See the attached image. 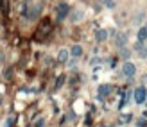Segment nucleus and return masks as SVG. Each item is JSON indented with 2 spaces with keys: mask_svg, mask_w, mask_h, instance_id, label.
<instances>
[{
  "mask_svg": "<svg viewBox=\"0 0 147 127\" xmlns=\"http://www.w3.org/2000/svg\"><path fill=\"white\" fill-rule=\"evenodd\" d=\"M145 99H147V89L144 86H138L135 89V102L136 104H142V102H145Z\"/></svg>",
  "mask_w": 147,
  "mask_h": 127,
  "instance_id": "nucleus-1",
  "label": "nucleus"
},
{
  "mask_svg": "<svg viewBox=\"0 0 147 127\" xmlns=\"http://www.w3.org/2000/svg\"><path fill=\"white\" fill-rule=\"evenodd\" d=\"M122 73H124V75H126V77H133L135 75V73H136V66L133 65V63H129V61H126V63H124L122 65Z\"/></svg>",
  "mask_w": 147,
  "mask_h": 127,
  "instance_id": "nucleus-2",
  "label": "nucleus"
},
{
  "mask_svg": "<svg viewBox=\"0 0 147 127\" xmlns=\"http://www.w3.org/2000/svg\"><path fill=\"white\" fill-rule=\"evenodd\" d=\"M56 13H57V20H65L67 18V14L70 13V7H68V4H65V2H61L59 5H57V9H56Z\"/></svg>",
  "mask_w": 147,
  "mask_h": 127,
  "instance_id": "nucleus-3",
  "label": "nucleus"
},
{
  "mask_svg": "<svg viewBox=\"0 0 147 127\" xmlns=\"http://www.w3.org/2000/svg\"><path fill=\"white\" fill-rule=\"evenodd\" d=\"M40 11H41V7H40V5H27V11H25L24 14H25L29 20H34V18H38Z\"/></svg>",
  "mask_w": 147,
  "mask_h": 127,
  "instance_id": "nucleus-4",
  "label": "nucleus"
},
{
  "mask_svg": "<svg viewBox=\"0 0 147 127\" xmlns=\"http://www.w3.org/2000/svg\"><path fill=\"white\" fill-rule=\"evenodd\" d=\"M50 29H52V24H50L49 20H43L41 25H40V31H38V36H45L50 32Z\"/></svg>",
  "mask_w": 147,
  "mask_h": 127,
  "instance_id": "nucleus-5",
  "label": "nucleus"
},
{
  "mask_svg": "<svg viewBox=\"0 0 147 127\" xmlns=\"http://www.w3.org/2000/svg\"><path fill=\"white\" fill-rule=\"evenodd\" d=\"M126 43H127V36L124 34V32H120V34H117V38H115V45L119 48H124L126 47Z\"/></svg>",
  "mask_w": 147,
  "mask_h": 127,
  "instance_id": "nucleus-6",
  "label": "nucleus"
},
{
  "mask_svg": "<svg viewBox=\"0 0 147 127\" xmlns=\"http://www.w3.org/2000/svg\"><path fill=\"white\" fill-rule=\"evenodd\" d=\"M97 93H99V97L104 99V97H108L109 93H111V86H109V84H100L99 89H97Z\"/></svg>",
  "mask_w": 147,
  "mask_h": 127,
  "instance_id": "nucleus-7",
  "label": "nucleus"
},
{
  "mask_svg": "<svg viewBox=\"0 0 147 127\" xmlns=\"http://www.w3.org/2000/svg\"><path fill=\"white\" fill-rule=\"evenodd\" d=\"M135 50L138 52V56H140L142 59H145V57H147V47H145L144 43H140V41H138V43L135 45Z\"/></svg>",
  "mask_w": 147,
  "mask_h": 127,
  "instance_id": "nucleus-8",
  "label": "nucleus"
},
{
  "mask_svg": "<svg viewBox=\"0 0 147 127\" xmlns=\"http://www.w3.org/2000/svg\"><path fill=\"white\" fill-rule=\"evenodd\" d=\"M95 40H97V41H106L108 40V31H106V29H99L97 34H95Z\"/></svg>",
  "mask_w": 147,
  "mask_h": 127,
  "instance_id": "nucleus-9",
  "label": "nucleus"
},
{
  "mask_svg": "<svg viewBox=\"0 0 147 127\" xmlns=\"http://www.w3.org/2000/svg\"><path fill=\"white\" fill-rule=\"evenodd\" d=\"M70 56H74V57H81V56H83V47H81V45H74L72 50H70Z\"/></svg>",
  "mask_w": 147,
  "mask_h": 127,
  "instance_id": "nucleus-10",
  "label": "nucleus"
},
{
  "mask_svg": "<svg viewBox=\"0 0 147 127\" xmlns=\"http://www.w3.org/2000/svg\"><path fill=\"white\" fill-rule=\"evenodd\" d=\"M68 56H70V52H68L67 48H61L59 54H57V61H59V63H65V61L68 59Z\"/></svg>",
  "mask_w": 147,
  "mask_h": 127,
  "instance_id": "nucleus-11",
  "label": "nucleus"
},
{
  "mask_svg": "<svg viewBox=\"0 0 147 127\" xmlns=\"http://www.w3.org/2000/svg\"><path fill=\"white\" fill-rule=\"evenodd\" d=\"M136 38H138V41H140V43H145L147 41V27H142L140 31H138Z\"/></svg>",
  "mask_w": 147,
  "mask_h": 127,
  "instance_id": "nucleus-12",
  "label": "nucleus"
},
{
  "mask_svg": "<svg viewBox=\"0 0 147 127\" xmlns=\"http://www.w3.org/2000/svg\"><path fill=\"white\" fill-rule=\"evenodd\" d=\"M83 16H84V14H83V11H76V13L72 14V22H77V20H81Z\"/></svg>",
  "mask_w": 147,
  "mask_h": 127,
  "instance_id": "nucleus-13",
  "label": "nucleus"
},
{
  "mask_svg": "<svg viewBox=\"0 0 147 127\" xmlns=\"http://www.w3.org/2000/svg\"><path fill=\"white\" fill-rule=\"evenodd\" d=\"M102 2H104V5L109 7V9H113V7L117 5V4H115V0H102Z\"/></svg>",
  "mask_w": 147,
  "mask_h": 127,
  "instance_id": "nucleus-14",
  "label": "nucleus"
},
{
  "mask_svg": "<svg viewBox=\"0 0 147 127\" xmlns=\"http://www.w3.org/2000/svg\"><path fill=\"white\" fill-rule=\"evenodd\" d=\"M144 20V13H138L136 14V18H135V22H136V25H140V22Z\"/></svg>",
  "mask_w": 147,
  "mask_h": 127,
  "instance_id": "nucleus-15",
  "label": "nucleus"
},
{
  "mask_svg": "<svg viewBox=\"0 0 147 127\" xmlns=\"http://www.w3.org/2000/svg\"><path fill=\"white\" fill-rule=\"evenodd\" d=\"M129 56H131V52L126 50V48H122V57H124V59H129Z\"/></svg>",
  "mask_w": 147,
  "mask_h": 127,
  "instance_id": "nucleus-16",
  "label": "nucleus"
},
{
  "mask_svg": "<svg viewBox=\"0 0 147 127\" xmlns=\"http://www.w3.org/2000/svg\"><path fill=\"white\" fill-rule=\"evenodd\" d=\"M145 124H147L145 120H140V122H138V124H136V127H145Z\"/></svg>",
  "mask_w": 147,
  "mask_h": 127,
  "instance_id": "nucleus-17",
  "label": "nucleus"
},
{
  "mask_svg": "<svg viewBox=\"0 0 147 127\" xmlns=\"http://www.w3.org/2000/svg\"><path fill=\"white\" fill-rule=\"evenodd\" d=\"M131 120V115H126V116H122V122H129Z\"/></svg>",
  "mask_w": 147,
  "mask_h": 127,
  "instance_id": "nucleus-18",
  "label": "nucleus"
}]
</instances>
